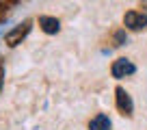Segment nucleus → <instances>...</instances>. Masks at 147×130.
<instances>
[{
	"mask_svg": "<svg viewBox=\"0 0 147 130\" xmlns=\"http://www.w3.org/2000/svg\"><path fill=\"white\" fill-rule=\"evenodd\" d=\"M30 28H32V22H30V20H24L22 24L13 26V28H11V30L5 35V43H7V46H11V48H15L18 43H22L24 39L28 37Z\"/></svg>",
	"mask_w": 147,
	"mask_h": 130,
	"instance_id": "obj_1",
	"label": "nucleus"
},
{
	"mask_svg": "<svg viewBox=\"0 0 147 130\" xmlns=\"http://www.w3.org/2000/svg\"><path fill=\"white\" fill-rule=\"evenodd\" d=\"M134 72H136V65H134L130 59H117L115 63H113V67H110V74H113V78H117V80L125 78V76H132Z\"/></svg>",
	"mask_w": 147,
	"mask_h": 130,
	"instance_id": "obj_2",
	"label": "nucleus"
},
{
	"mask_svg": "<svg viewBox=\"0 0 147 130\" xmlns=\"http://www.w3.org/2000/svg\"><path fill=\"white\" fill-rule=\"evenodd\" d=\"M123 24L130 30H141V28L147 26V15L141 13V11H128L123 15Z\"/></svg>",
	"mask_w": 147,
	"mask_h": 130,
	"instance_id": "obj_3",
	"label": "nucleus"
},
{
	"mask_svg": "<svg viewBox=\"0 0 147 130\" xmlns=\"http://www.w3.org/2000/svg\"><path fill=\"white\" fill-rule=\"evenodd\" d=\"M115 93H117V108H119L123 115H132V111H134V102H132V98H130V93L125 91L123 87H117V89H115Z\"/></svg>",
	"mask_w": 147,
	"mask_h": 130,
	"instance_id": "obj_4",
	"label": "nucleus"
},
{
	"mask_svg": "<svg viewBox=\"0 0 147 130\" xmlns=\"http://www.w3.org/2000/svg\"><path fill=\"white\" fill-rule=\"evenodd\" d=\"M39 26H41V30L48 32V35H56V32L61 30V22L56 18H52V15H41V18H39Z\"/></svg>",
	"mask_w": 147,
	"mask_h": 130,
	"instance_id": "obj_5",
	"label": "nucleus"
},
{
	"mask_svg": "<svg viewBox=\"0 0 147 130\" xmlns=\"http://www.w3.org/2000/svg\"><path fill=\"white\" fill-rule=\"evenodd\" d=\"M110 117L104 115V113H100V115H95L91 121H89V130H110Z\"/></svg>",
	"mask_w": 147,
	"mask_h": 130,
	"instance_id": "obj_6",
	"label": "nucleus"
},
{
	"mask_svg": "<svg viewBox=\"0 0 147 130\" xmlns=\"http://www.w3.org/2000/svg\"><path fill=\"white\" fill-rule=\"evenodd\" d=\"M125 41H128V35H125V30H117V32H115V46H123Z\"/></svg>",
	"mask_w": 147,
	"mask_h": 130,
	"instance_id": "obj_7",
	"label": "nucleus"
},
{
	"mask_svg": "<svg viewBox=\"0 0 147 130\" xmlns=\"http://www.w3.org/2000/svg\"><path fill=\"white\" fill-rule=\"evenodd\" d=\"M2 80H5V65L0 63V89H2Z\"/></svg>",
	"mask_w": 147,
	"mask_h": 130,
	"instance_id": "obj_8",
	"label": "nucleus"
}]
</instances>
